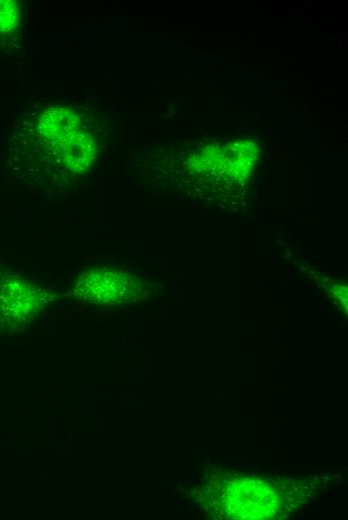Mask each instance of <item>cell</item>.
<instances>
[{"label":"cell","mask_w":348,"mask_h":520,"mask_svg":"<svg viewBox=\"0 0 348 520\" xmlns=\"http://www.w3.org/2000/svg\"><path fill=\"white\" fill-rule=\"evenodd\" d=\"M141 282L121 270L100 267L81 273L72 293L86 303L112 306L132 301L140 292Z\"/></svg>","instance_id":"6da1fadb"}]
</instances>
